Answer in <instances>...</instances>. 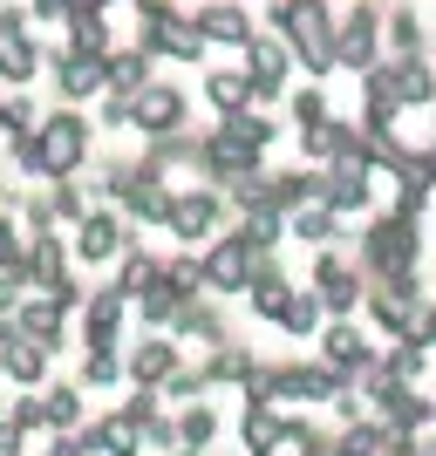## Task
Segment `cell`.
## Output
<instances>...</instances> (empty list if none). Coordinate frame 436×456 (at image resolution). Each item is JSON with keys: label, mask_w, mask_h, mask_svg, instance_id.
<instances>
[{"label": "cell", "mask_w": 436, "mask_h": 456, "mask_svg": "<svg viewBox=\"0 0 436 456\" xmlns=\"http://www.w3.org/2000/svg\"><path fill=\"white\" fill-rule=\"evenodd\" d=\"M416 259H423V232H416V218H375V225L355 239V266H361V280H402V273H416Z\"/></svg>", "instance_id": "obj_1"}, {"label": "cell", "mask_w": 436, "mask_h": 456, "mask_svg": "<svg viewBox=\"0 0 436 456\" xmlns=\"http://www.w3.org/2000/svg\"><path fill=\"white\" fill-rule=\"evenodd\" d=\"M273 20H280L286 55H300L307 76H327V69H334V20H327L321 0H280Z\"/></svg>", "instance_id": "obj_2"}, {"label": "cell", "mask_w": 436, "mask_h": 456, "mask_svg": "<svg viewBox=\"0 0 436 456\" xmlns=\"http://www.w3.org/2000/svg\"><path fill=\"white\" fill-rule=\"evenodd\" d=\"M82 157H89V123H82L76 110L48 116V123H35V157H28V171L48 177V184H62V177L82 171Z\"/></svg>", "instance_id": "obj_3"}, {"label": "cell", "mask_w": 436, "mask_h": 456, "mask_svg": "<svg viewBox=\"0 0 436 456\" xmlns=\"http://www.w3.org/2000/svg\"><path fill=\"white\" fill-rule=\"evenodd\" d=\"M361 306H368V321L389 334V341H402V334H416V321H423V286H416V273H402V280H368V293H361Z\"/></svg>", "instance_id": "obj_4"}, {"label": "cell", "mask_w": 436, "mask_h": 456, "mask_svg": "<svg viewBox=\"0 0 436 456\" xmlns=\"http://www.w3.org/2000/svg\"><path fill=\"white\" fill-rule=\"evenodd\" d=\"M103 177H110L103 191L130 211L136 225H164V211H171V184H164L151 164H136V171H130V164H116V171H103Z\"/></svg>", "instance_id": "obj_5"}, {"label": "cell", "mask_w": 436, "mask_h": 456, "mask_svg": "<svg viewBox=\"0 0 436 456\" xmlns=\"http://www.w3.org/2000/svg\"><path fill=\"white\" fill-rule=\"evenodd\" d=\"M314 300H321V314L327 321H355V306H361V293H368V280H361V266H348L341 252L327 246L321 252V266H314Z\"/></svg>", "instance_id": "obj_6"}, {"label": "cell", "mask_w": 436, "mask_h": 456, "mask_svg": "<svg viewBox=\"0 0 436 456\" xmlns=\"http://www.w3.org/2000/svg\"><path fill=\"white\" fill-rule=\"evenodd\" d=\"M361 82H375L396 110H416V102H436V76L423 69V55H396V61H375Z\"/></svg>", "instance_id": "obj_7"}, {"label": "cell", "mask_w": 436, "mask_h": 456, "mask_svg": "<svg viewBox=\"0 0 436 456\" xmlns=\"http://www.w3.org/2000/svg\"><path fill=\"white\" fill-rule=\"evenodd\" d=\"M321 368H334L348 388H355V381L375 368V347H368L361 321H327V327H321Z\"/></svg>", "instance_id": "obj_8"}, {"label": "cell", "mask_w": 436, "mask_h": 456, "mask_svg": "<svg viewBox=\"0 0 436 456\" xmlns=\"http://www.w3.org/2000/svg\"><path fill=\"white\" fill-rule=\"evenodd\" d=\"M334 61H348L355 76H368L382 61V14L375 7H355L348 20H334Z\"/></svg>", "instance_id": "obj_9"}, {"label": "cell", "mask_w": 436, "mask_h": 456, "mask_svg": "<svg viewBox=\"0 0 436 456\" xmlns=\"http://www.w3.org/2000/svg\"><path fill=\"white\" fill-rule=\"evenodd\" d=\"M130 123L144 136H171V130H185V89H171V82H144V89L130 95Z\"/></svg>", "instance_id": "obj_10"}, {"label": "cell", "mask_w": 436, "mask_h": 456, "mask_svg": "<svg viewBox=\"0 0 436 456\" xmlns=\"http://www.w3.org/2000/svg\"><path fill=\"white\" fill-rule=\"evenodd\" d=\"M218 191L211 184H191V191H171V211H164V225H171V239H211V232H218Z\"/></svg>", "instance_id": "obj_11"}, {"label": "cell", "mask_w": 436, "mask_h": 456, "mask_svg": "<svg viewBox=\"0 0 436 456\" xmlns=\"http://www.w3.org/2000/svg\"><path fill=\"white\" fill-rule=\"evenodd\" d=\"M82 347H116L123 341V321H130V300L116 293V286H95V293H82Z\"/></svg>", "instance_id": "obj_12"}, {"label": "cell", "mask_w": 436, "mask_h": 456, "mask_svg": "<svg viewBox=\"0 0 436 456\" xmlns=\"http://www.w3.org/2000/svg\"><path fill=\"white\" fill-rule=\"evenodd\" d=\"M252 273V246L239 239V232H226V239H211V252L198 259V280H205V293H239Z\"/></svg>", "instance_id": "obj_13"}, {"label": "cell", "mask_w": 436, "mask_h": 456, "mask_svg": "<svg viewBox=\"0 0 436 456\" xmlns=\"http://www.w3.org/2000/svg\"><path fill=\"white\" fill-rule=\"evenodd\" d=\"M177 368H185V347H177L171 334H151V341H136V347H130L123 381H130V388H164Z\"/></svg>", "instance_id": "obj_14"}, {"label": "cell", "mask_w": 436, "mask_h": 456, "mask_svg": "<svg viewBox=\"0 0 436 456\" xmlns=\"http://www.w3.org/2000/svg\"><path fill=\"white\" fill-rule=\"evenodd\" d=\"M28 347H41V354H62V327H69V314H62L48 293H28V300L14 306V321H7Z\"/></svg>", "instance_id": "obj_15"}, {"label": "cell", "mask_w": 436, "mask_h": 456, "mask_svg": "<svg viewBox=\"0 0 436 456\" xmlns=\"http://www.w3.org/2000/svg\"><path fill=\"white\" fill-rule=\"evenodd\" d=\"M246 89L252 95H280L286 89V76H293V55H286V41H266V35H252L246 41Z\"/></svg>", "instance_id": "obj_16"}, {"label": "cell", "mask_w": 436, "mask_h": 456, "mask_svg": "<svg viewBox=\"0 0 436 456\" xmlns=\"http://www.w3.org/2000/svg\"><path fill=\"white\" fill-rule=\"evenodd\" d=\"M69 280V239H55V232H35L28 239V259H21V286L28 293H48V286Z\"/></svg>", "instance_id": "obj_17"}, {"label": "cell", "mask_w": 436, "mask_h": 456, "mask_svg": "<svg viewBox=\"0 0 436 456\" xmlns=\"http://www.w3.org/2000/svg\"><path fill=\"white\" fill-rule=\"evenodd\" d=\"M35 69H41V48H35V35H28V20H21L14 7H0V76L28 82Z\"/></svg>", "instance_id": "obj_18"}, {"label": "cell", "mask_w": 436, "mask_h": 456, "mask_svg": "<svg viewBox=\"0 0 436 456\" xmlns=\"http://www.w3.org/2000/svg\"><path fill=\"white\" fill-rule=\"evenodd\" d=\"M136 48H144V55H171V61H198V55H205L198 28H191V20H177V14L144 20V41H136Z\"/></svg>", "instance_id": "obj_19"}, {"label": "cell", "mask_w": 436, "mask_h": 456, "mask_svg": "<svg viewBox=\"0 0 436 456\" xmlns=\"http://www.w3.org/2000/svg\"><path fill=\"white\" fill-rule=\"evenodd\" d=\"M130 246V232H123V218H116V211H82L76 218V252L82 259H116V252Z\"/></svg>", "instance_id": "obj_20"}, {"label": "cell", "mask_w": 436, "mask_h": 456, "mask_svg": "<svg viewBox=\"0 0 436 456\" xmlns=\"http://www.w3.org/2000/svg\"><path fill=\"white\" fill-rule=\"evenodd\" d=\"M130 300H136V314H144V321H151V327H171L177 314H185V306H191V293H185V286H177V280H171V273H164V266H157L151 280H144V286H136V293H130Z\"/></svg>", "instance_id": "obj_21"}, {"label": "cell", "mask_w": 436, "mask_h": 456, "mask_svg": "<svg viewBox=\"0 0 436 456\" xmlns=\"http://www.w3.org/2000/svg\"><path fill=\"white\" fill-rule=\"evenodd\" d=\"M348 381L334 375V368H321V362H293V368H280V402H334Z\"/></svg>", "instance_id": "obj_22"}, {"label": "cell", "mask_w": 436, "mask_h": 456, "mask_svg": "<svg viewBox=\"0 0 436 456\" xmlns=\"http://www.w3.org/2000/svg\"><path fill=\"white\" fill-rule=\"evenodd\" d=\"M423 368H430L423 334H402V341H389V354H375V375H382V381H402V388H416Z\"/></svg>", "instance_id": "obj_23"}, {"label": "cell", "mask_w": 436, "mask_h": 456, "mask_svg": "<svg viewBox=\"0 0 436 456\" xmlns=\"http://www.w3.org/2000/svg\"><path fill=\"white\" fill-rule=\"evenodd\" d=\"M280 409L273 402H246V416H239V456H273L280 450Z\"/></svg>", "instance_id": "obj_24"}, {"label": "cell", "mask_w": 436, "mask_h": 456, "mask_svg": "<svg viewBox=\"0 0 436 456\" xmlns=\"http://www.w3.org/2000/svg\"><path fill=\"white\" fill-rule=\"evenodd\" d=\"M82 436H89L95 456H144V436H136V416H130V409H116V416L89 422Z\"/></svg>", "instance_id": "obj_25"}, {"label": "cell", "mask_w": 436, "mask_h": 456, "mask_svg": "<svg viewBox=\"0 0 436 456\" xmlns=\"http://www.w3.org/2000/svg\"><path fill=\"white\" fill-rule=\"evenodd\" d=\"M0 375L14 381L21 395H35L41 381H48V354H41V347H28L21 334H7V347H0Z\"/></svg>", "instance_id": "obj_26"}, {"label": "cell", "mask_w": 436, "mask_h": 456, "mask_svg": "<svg viewBox=\"0 0 436 456\" xmlns=\"http://www.w3.org/2000/svg\"><path fill=\"white\" fill-rule=\"evenodd\" d=\"M35 402H41V429H55V436H76V429H82V388H76V381L35 388Z\"/></svg>", "instance_id": "obj_27"}, {"label": "cell", "mask_w": 436, "mask_h": 456, "mask_svg": "<svg viewBox=\"0 0 436 456\" xmlns=\"http://www.w3.org/2000/svg\"><path fill=\"white\" fill-rule=\"evenodd\" d=\"M191 28H198V41H205V48H211V41H218V48H246V41H252V20L239 14V7H226V0H218V7H205Z\"/></svg>", "instance_id": "obj_28"}, {"label": "cell", "mask_w": 436, "mask_h": 456, "mask_svg": "<svg viewBox=\"0 0 436 456\" xmlns=\"http://www.w3.org/2000/svg\"><path fill=\"white\" fill-rule=\"evenodd\" d=\"M273 321L286 327V334H293V341H307V334H321V300H314V286H286V300H280V314H273Z\"/></svg>", "instance_id": "obj_29"}, {"label": "cell", "mask_w": 436, "mask_h": 456, "mask_svg": "<svg viewBox=\"0 0 436 456\" xmlns=\"http://www.w3.org/2000/svg\"><path fill=\"white\" fill-rule=\"evenodd\" d=\"M144 82H151V55H144V48L103 55V89H110V95H136Z\"/></svg>", "instance_id": "obj_30"}, {"label": "cell", "mask_w": 436, "mask_h": 456, "mask_svg": "<svg viewBox=\"0 0 436 456\" xmlns=\"http://www.w3.org/2000/svg\"><path fill=\"white\" fill-rule=\"evenodd\" d=\"M171 334H177V341H198V347H218V341H226V314L205 306V300H191L185 314L171 321Z\"/></svg>", "instance_id": "obj_31"}, {"label": "cell", "mask_w": 436, "mask_h": 456, "mask_svg": "<svg viewBox=\"0 0 436 456\" xmlns=\"http://www.w3.org/2000/svg\"><path fill=\"white\" fill-rule=\"evenodd\" d=\"M280 225L293 232V239H307V246H334V239H341V218L327 205H300V211H286Z\"/></svg>", "instance_id": "obj_32"}, {"label": "cell", "mask_w": 436, "mask_h": 456, "mask_svg": "<svg viewBox=\"0 0 436 456\" xmlns=\"http://www.w3.org/2000/svg\"><path fill=\"white\" fill-rule=\"evenodd\" d=\"M55 69H62V95H69V102H82V95L103 89V55H69V48H62Z\"/></svg>", "instance_id": "obj_33"}, {"label": "cell", "mask_w": 436, "mask_h": 456, "mask_svg": "<svg viewBox=\"0 0 436 456\" xmlns=\"http://www.w3.org/2000/svg\"><path fill=\"white\" fill-rule=\"evenodd\" d=\"M211 436H218V409H211V402H185V409H177V450L205 456Z\"/></svg>", "instance_id": "obj_34"}, {"label": "cell", "mask_w": 436, "mask_h": 456, "mask_svg": "<svg viewBox=\"0 0 436 456\" xmlns=\"http://www.w3.org/2000/svg\"><path fill=\"white\" fill-rule=\"evenodd\" d=\"M211 362L198 368V375H205V388H239V381H246V368H252V354L246 347H232V341H218V347H205Z\"/></svg>", "instance_id": "obj_35"}, {"label": "cell", "mask_w": 436, "mask_h": 456, "mask_svg": "<svg viewBox=\"0 0 436 456\" xmlns=\"http://www.w3.org/2000/svg\"><path fill=\"white\" fill-rule=\"evenodd\" d=\"M69 55H110V20L103 14H69Z\"/></svg>", "instance_id": "obj_36"}, {"label": "cell", "mask_w": 436, "mask_h": 456, "mask_svg": "<svg viewBox=\"0 0 436 456\" xmlns=\"http://www.w3.org/2000/svg\"><path fill=\"white\" fill-rule=\"evenodd\" d=\"M123 381V354L116 347H82V381L76 388H116Z\"/></svg>", "instance_id": "obj_37"}, {"label": "cell", "mask_w": 436, "mask_h": 456, "mask_svg": "<svg viewBox=\"0 0 436 456\" xmlns=\"http://www.w3.org/2000/svg\"><path fill=\"white\" fill-rule=\"evenodd\" d=\"M205 95H211V110H218V116H239V110H246V76H239V69H218V76H205Z\"/></svg>", "instance_id": "obj_38"}, {"label": "cell", "mask_w": 436, "mask_h": 456, "mask_svg": "<svg viewBox=\"0 0 436 456\" xmlns=\"http://www.w3.org/2000/svg\"><path fill=\"white\" fill-rule=\"evenodd\" d=\"M151 273H157V259H151V252H136V246H123V280H116V293H123V300H130V293H136V286H144V280H151Z\"/></svg>", "instance_id": "obj_39"}, {"label": "cell", "mask_w": 436, "mask_h": 456, "mask_svg": "<svg viewBox=\"0 0 436 456\" xmlns=\"http://www.w3.org/2000/svg\"><path fill=\"white\" fill-rule=\"evenodd\" d=\"M382 35L396 41V55H423V28H416V14H396V20H382Z\"/></svg>", "instance_id": "obj_40"}, {"label": "cell", "mask_w": 436, "mask_h": 456, "mask_svg": "<svg viewBox=\"0 0 436 456\" xmlns=\"http://www.w3.org/2000/svg\"><path fill=\"white\" fill-rule=\"evenodd\" d=\"M82 211H89V205H82V191H76V184H69V177H62V184H55V191H48V218H62V225H76Z\"/></svg>", "instance_id": "obj_41"}, {"label": "cell", "mask_w": 436, "mask_h": 456, "mask_svg": "<svg viewBox=\"0 0 436 456\" xmlns=\"http://www.w3.org/2000/svg\"><path fill=\"white\" fill-rule=\"evenodd\" d=\"M164 395H171V402H205V395H211V388H205V375H198V368H191V362H185V368H177V375H171V381H164Z\"/></svg>", "instance_id": "obj_42"}, {"label": "cell", "mask_w": 436, "mask_h": 456, "mask_svg": "<svg viewBox=\"0 0 436 456\" xmlns=\"http://www.w3.org/2000/svg\"><path fill=\"white\" fill-rule=\"evenodd\" d=\"M136 436H144V450H164V456H171V450H177V422H171V416H151Z\"/></svg>", "instance_id": "obj_43"}, {"label": "cell", "mask_w": 436, "mask_h": 456, "mask_svg": "<svg viewBox=\"0 0 436 456\" xmlns=\"http://www.w3.org/2000/svg\"><path fill=\"white\" fill-rule=\"evenodd\" d=\"M293 123H300V130L327 123V102H321V89H300V95H293Z\"/></svg>", "instance_id": "obj_44"}, {"label": "cell", "mask_w": 436, "mask_h": 456, "mask_svg": "<svg viewBox=\"0 0 436 456\" xmlns=\"http://www.w3.org/2000/svg\"><path fill=\"white\" fill-rule=\"evenodd\" d=\"M164 273H171V280L185 286L191 300H198V293H205V280H198V259H191V252H185V259H171V266H164Z\"/></svg>", "instance_id": "obj_45"}, {"label": "cell", "mask_w": 436, "mask_h": 456, "mask_svg": "<svg viewBox=\"0 0 436 456\" xmlns=\"http://www.w3.org/2000/svg\"><path fill=\"white\" fill-rule=\"evenodd\" d=\"M21 259H28V239L7 232V239H0V273H14V280H21Z\"/></svg>", "instance_id": "obj_46"}, {"label": "cell", "mask_w": 436, "mask_h": 456, "mask_svg": "<svg viewBox=\"0 0 436 456\" xmlns=\"http://www.w3.org/2000/svg\"><path fill=\"white\" fill-rule=\"evenodd\" d=\"M28 300V286L14 280V273H0V321H14V306Z\"/></svg>", "instance_id": "obj_47"}, {"label": "cell", "mask_w": 436, "mask_h": 456, "mask_svg": "<svg viewBox=\"0 0 436 456\" xmlns=\"http://www.w3.org/2000/svg\"><path fill=\"white\" fill-rule=\"evenodd\" d=\"M21 443H28V429L14 416H0V456H21Z\"/></svg>", "instance_id": "obj_48"}, {"label": "cell", "mask_w": 436, "mask_h": 456, "mask_svg": "<svg viewBox=\"0 0 436 456\" xmlns=\"http://www.w3.org/2000/svg\"><path fill=\"white\" fill-rule=\"evenodd\" d=\"M7 416H14V422H21V429H41V402H35V395H21V402H14V409H7Z\"/></svg>", "instance_id": "obj_49"}, {"label": "cell", "mask_w": 436, "mask_h": 456, "mask_svg": "<svg viewBox=\"0 0 436 456\" xmlns=\"http://www.w3.org/2000/svg\"><path fill=\"white\" fill-rule=\"evenodd\" d=\"M103 123H110V130H123V123H130V95H110V102H103Z\"/></svg>", "instance_id": "obj_50"}, {"label": "cell", "mask_w": 436, "mask_h": 456, "mask_svg": "<svg viewBox=\"0 0 436 456\" xmlns=\"http://www.w3.org/2000/svg\"><path fill=\"white\" fill-rule=\"evenodd\" d=\"M48 456H95V450H89V436L76 429V436H55V450H48Z\"/></svg>", "instance_id": "obj_51"}, {"label": "cell", "mask_w": 436, "mask_h": 456, "mask_svg": "<svg viewBox=\"0 0 436 456\" xmlns=\"http://www.w3.org/2000/svg\"><path fill=\"white\" fill-rule=\"evenodd\" d=\"M35 20H69V7L62 0H35Z\"/></svg>", "instance_id": "obj_52"}, {"label": "cell", "mask_w": 436, "mask_h": 456, "mask_svg": "<svg viewBox=\"0 0 436 456\" xmlns=\"http://www.w3.org/2000/svg\"><path fill=\"white\" fill-rule=\"evenodd\" d=\"M416 334H423V347H436V306H423V321H416Z\"/></svg>", "instance_id": "obj_53"}, {"label": "cell", "mask_w": 436, "mask_h": 456, "mask_svg": "<svg viewBox=\"0 0 436 456\" xmlns=\"http://www.w3.org/2000/svg\"><path fill=\"white\" fill-rule=\"evenodd\" d=\"M62 7H69V14H103L110 0H62Z\"/></svg>", "instance_id": "obj_54"}, {"label": "cell", "mask_w": 436, "mask_h": 456, "mask_svg": "<svg viewBox=\"0 0 436 456\" xmlns=\"http://www.w3.org/2000/svg\"><path fill=\"white\" fill-rule=\"evenodd\" d=\"M382 456H416V436H396V443H389Z\"/></svg>", "instance_id": "obj_55"}, {"label": "cell", "mask_w": 436, "mask_h": 456, "mask_svg": "<svg viewBox=\"0 0 436 456\" xmlns=\"http://www.w3.org/2000/svg\"><path fill=\"white\" fill-rule=\"evenodd\" d=\"M7 232H14V218H7V211H0V239H7Z\"/></svg>", "instance_id": "obj_56"}, {"label": "cell", "mask_w": 436, "mask_h": 456, "mask_svg": "<svg viewBox=\"0 0 436 456\" xmlns=\"http://www.w3.org/2000/svg\"><path fill=\"white\" fill-rule=\"evenodd\" d=\"M0 130H7V102H0Z\"/></svg>", "instance_id": "obj_57"}, {"label": "cell", "mask_w": 436, "mask_h": 456, "mask_svg": "<svg viewBox=\"0 0 436 456\" xmlns=\"http://www.w3.org/2000/svg\"><path fill=\"white\" fill-rule=\"evenodd\" d=\"M171 456H198V450H171Z\"/></svg>", "instance_id": "obj_58"}]
</instances>
